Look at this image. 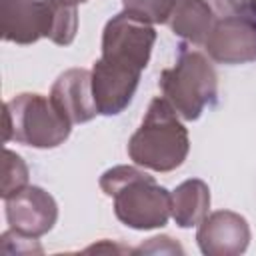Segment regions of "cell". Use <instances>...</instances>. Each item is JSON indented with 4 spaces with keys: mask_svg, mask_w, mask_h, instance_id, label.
I'll return each instance as SVG.
<instances>
[{
    "mask_svg": "<svg viewBox=\"0 0 256 256\" xmlns=\"http://www.w3.org/2000/svg\"><path fill=\"white\" fill-rule=\"evenodd\" d=\"M154 42V24L124 10L106 22L102 32V54L92 68V94L98 114L116 116L132 102Z\"/></svg>",
    "mask_w": 256,
    "mask_h": 256,
    "instance_id": "obj_1",
    "label": "cell"
},
{
    "mask_svg": "<svg viewBox=\"0 0 256 256\" xmlns=\"http://www.w3.org/2000/svg\"><path fill=\"white\" fill-rule=\"evenodd\" d=\"M100 188L114 200L116 218L132 230L162 228L172 216L170 192L136 166L122 164L106 170Z\"/></svg>",
    "mask_w": 256,
    "mask_h": 256,
    "instance_id": "obj_2",
    "label": "cell"
},
{
    "mask_svg": "<svg viewBox=\"0 0 256 256\" xmlns=\"http://www.w3.org/2000/svg\"><path fill=\"white\" fill-rule=\"evenodd\" d=\"M190 138L178 112L162 96L154 98L140 128L128 140V156L136 166L154 172H172L186 160Z\"/></svg>",
    "mask_w": 256,
    "mask_h": 256,
    "instance_id": "obj_3",
    "label": "cell"
},
{
    "mask_svg": "<svg viewBox=\"0 0 256 256\" xmlns=\"http://www.w3.org/2000/svg\"><path fill=\"white\" fill-rule=\"evenodd\" d=\"M158 86L164 98L184 120H198L202 112L216 104L218 76L210 60L180 44L176 64L160 72Z\"/></svg>",
    "mask_w": 256,
    "mask_h": 256,
    "instance_id": "obj_4",
    "label": "cell"
},
{
    "mask_svg": "<svg viewBox=\"0 0 256 256\" xmlns=\"http://www.w3.org/2000/svg\"><path fill=\"white\" fill-rule=\"evenodd\" d=\"M70 130L72 124L42 94L22 92L4 104V142L48 150L64 144Z\"/></svg>",
    "mask_w": 256,
    "mask_h": 256,
    "instance_id": "obj_5",
    "label": "cell"
},
{
    "mask_svg": "<svg viewBox=\"0 0 256 256\" xmlns=\"http://www.w3.org/2000/svg\"><path fill=\"white\" fill-rule=\"evenodd\" d=\"M58 0H0V34L14 44L54 38Z\"/></svg>",
    "mask_w": 256,
    "mask_h": 256,
    "instance_id": "obj_6",
    "label": "cell"
},
{
    "mask_svg": "<svg viewBox=\"0 0 256 256\" xmlns=\"http://www.w3.org/2000/svg\"><path fill=\"white\" fill-rule=\"evenodd\" d=\"M208 56L218 64H246L256 60V20L220 16L204 42Z\"/></svg>",
    "mask_w": 256,
    "mask_h": 256,
    "instance_id": "obj_7",
    "label": "cell"
},
{
    "mask_svg": "<svg viewBox=\"0 0 256 256\" xmlns=\"http://www.w3.org/2000/svg\"><path fill=\"white\" fill-rule=\"evenodd\" d=\"M6 222L18 234L40 238L58 220V204L40 186H24L6 200Z\"/></svg>",
    "mask_w": 256,
    "mask_h": 256,
    "instance_id": "obj_8",
    "label": "cell"
},
{
    "mask_svg": "<svg viewBox=\"0 0 256 256\" xmlns=\"http://www.w3.org/2000/svg\"><path fill=\"white\" fill-rule=\"evenodd\" d=\"M196 242L204 256H240L250 244V226L238 212L216 210L198 224Z\"/></svg>",
    "mask_w": 256,
    "mask_h": 256,
    "instance_id": "obj_9",
    "label": "cell"
},
{
    "mask_svg": "<svg viewBox=\"0 0 256 256\" xmlns=\"http://www.w3.org/2000/svg\"><path fill=\"white\" fill-rule=\"evenodd\" d=\"M48 98L70 124H84L98 114L92 94V72L84 68H70L62 72L52 84Z\"/></svg>",
    "mask_w": 256,
    "mask_h": 256,
    "instance_id": "obj_10",
    "label": "cell"
},
{
    "mask_svg": "<svg viewBox=\"0 0 256 256\" xmlns=\"http://www.w3.org/2000/svg\"><path fill=\"white\" fill-rule=\"evenodd\" d=\"M214 20V10L208 0H174L166 24L176 36L198 46L206 42Z\"/></svg>",
    "mask_w": 256,
    "mask_h": 256,
    "instance_id": "obj_11",
    "label": "cell"
},
{
    "mask_svg": "<svg viewBox=\"0 0 256 256\" xmlns=\"http://www.w3.org/2000/svg\"><path fill=\"white\" fill-rule=\"evenodd\" d=\"M172 196V218L180 228L198 226L210 208V188L200 178L184 180L170 192Z\"/></svg>",
    "mask_w": 256,
    "mask_h": 256,
    "instance_id": "obj_12",
    "label": "cell"
},
{
    "mask_svg": "<svg viewBox=\"0 0 256 256\" xmlns=\"http://www.w3.org/2000/svg\"><path fill=\"white\" fill-rule=\"evenodd\" d=\"M28 186V166L26 162L12 150H4V162H2V198L6 200L8 196L16 194Z\"/></svg>",
    "mask_w": 256,
    "mask_h": 256,
    "instance_id": "obj_13",
    "label": "cell"
},
{
    "mask_svg": "<svg viewBox=\"0 0 256 256\" xmlns=\"http://www.w3.org/2000/svg\"><path fill=\"white\" fill-rule=\"evenodd\" d=\"M174 0H122L124 12L150 22V24H166Z\"/></svg>",
    "mask_w": 256,
    "mask_h": 256,
    "instance_id": "obj_14",
    "label": "cell"
},
{
    "mask_svg": "<svg viewBox=\"0 0 256 256\" xmlns=\"http://www.w3.org/2000/svg\"><path fill=\"white\" fill-rule=\"evenodd\" d=\"M218 16H246L256 20V0H208Z\"/></svg>",
    "mask_w": 256,
    "mask_h": 256,
    "instance_id": "obj_15",
    "label": "cell"
},
{
    "mask_svg": "<svg viewBox=\"0 0 256 256\" xmlns=\"http://www.w3.org/2000/svg\"><path fill=\"white\" fill-rule=\"evenodd\" d=\"M134 252H178V254H182L184 250L178 244H174L172 238H168V236H156V238H150L148 244L138 246Z\"/></svg>",
    "mask_w": 256,
    "mask_h": 256,
    "instance_id": "obj_16",
    "label": "cell"
},
{
    "mask_svg": "<svg viewBox=\"0 0 256 256\" xmlns=\"http://www.w3.org/2000/svg\"><path fill=\"white\" fill-rule=\"evenodd\" d=\"M66 2H70V4L78 6V4H84V2H88V0H66Z\"/></svg>",
    "mask_w": 256,
    "mask_h": 256,
    "instance_id": "obj_17",
    "label": "cell"
}]
</instances>
